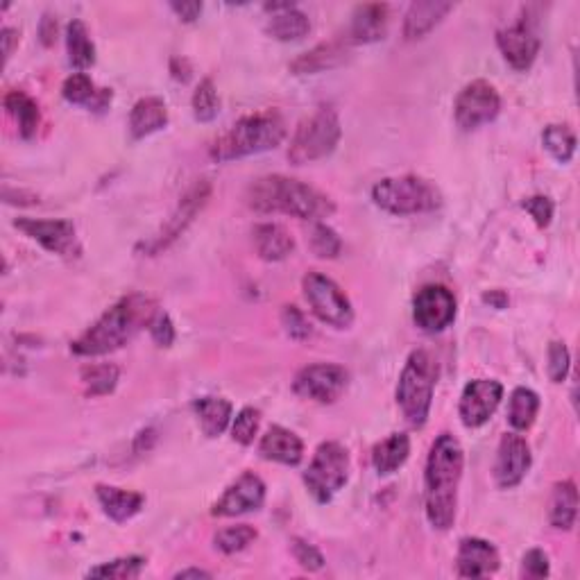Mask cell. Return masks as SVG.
<instances>
[{
  "instance_id": "6da1fadb",
  "label": "cell",
  "mask_w": 580,
  "mask_h": 580,
  "mask_svg": "<svg viewBox=\"0 0 580 580\" xmlns=\"http://www.w3.org/2000/svg\"><path fill=\"white\" fill-rule=\"evenodd\" d=\"M463 465L465 456L460 442L451 433H440L433 442L424 472L426 517L438 531H447L454 526Z\"/></svg>"
},
{
  "instance_id": "7a4b0ae2",
  "label": "cell",
  "mask_w": 580,
  "mask_h": 580,
  "mask_svg": "<svg viewBox=\"0 0 580 580\" xmlns=\"http://www.w3.org/2000/svg\"><path fill=\"white\" fill-rule=\"evenodd\" d=\"M157 304L141 293H132L118 300L112 309H107L100 318L84 331L71 345L78 356H105L116 352L139 334L143 327H150L155 318Z\"/></svg>"
},
{
  "instance_id": "3957f363",
  "label": "cell",
  "mask_w": 580,
  "mask_h": 580,
  "mask_svg": "<svg viewBox=\"0 0 580 580\" xmlns=\"http://www.w3.org/2000/svg\"><path fill=\"white\" fill-rule=\"evenodd\" d=\"M247 207L259 213H286L302 220L329 218L336 211L334 200L300 179L266 175L247 189Z\"/></svg>"
},
{
  "instance_id": "277c9868",
  "label": "cell",
  "mask_w": 580,
  "mask_h": 580,
  "mask_svg": "<svg viewBox=\"0 0 580 580\" xmlns=\"http://www.w3.org/2000/svg\"><path fill=\"white\" fill-rule=\"evenodd\" d=\"M284 139L286 123L277 112L252 114L241 118L223 136L213 141L211 159L225 164V161L259 155V152L275 150Z\"/></svg>"
},
{
  "instance_id": "5b68a950",
  "label": "cell",
  "mask_w": 580,
  "mask_h": 580,
  "mask_svg": "<svg viewBox=\"0 0 580 580\" xmlns=\"http://www.w3.org/2000/svg\"><path fill=\"white\" fill-rule=\"evenodd\" d=\"M435 381H438V363L429 352L417 349L402 370L397 383V404L413 426H424L431 411Z\"/></svg>"
},
{
  "instance_id": "8992f818",
  "label": "cell",
  "mask_w": 580,
  "mask_h": 580,
  "mask_svg": "<svg viewBox=\"0 0 580 580\" xmlns=\"http://www.w3.org/2000/svg\"><path fill=\"white\" fill-rule=\"evenodd\" d=\"M372 200L383 211L395 216H413V213L435 211L442 204L440 191L429 179L417 175L386 177L372 189Z\"/></svg>"
},
{
  "instance_id": "52a82bcc",
  "label": "cell",
  "mask_w": 580,
  "mask_h": 580,
  "mask_svg": "<svg viewBox=\"0 0 580 580\" xmlns=\"http://www.w3.org/2000/svg\"><path fill=\"white\" fill-rule=\"evenodd\" d=\"M340 118L336 109L320 107L313 116L300 123L288 148V161L295 166L311 164L329 157L340 141Z\"/></svg>"
},
{
  "instance_id": "ba28073f",
  "label": "cell",
  "mask_w": 580,
  "mask_h": 580,
  "mask_svg": "<svg viewBox=\"0 0 580 580\" xmlns=\"http://www.w3.org/2000/svg\"><path fill=\"white\" fill-rule=\"evenodd\" d=\"M349 476V454L340 442H322L315 451L309 469L304 472V483L318 503H329L343 490Z\"/></svg>"
},
{
  "instance_id": "9c48e42d",
  "label": "cell",
  "mask_w": 580,
  "mask_h": 580,
  "mask_svg": "<svg viewBox=\"0 0 580 580\" xmlns=\"http://www.w3.org/2000/svg\"><path fill=\"white\" fill-rule=\"evenodd\" d=\"M302 290L311 311L318 315L322 322L331 324L336 329H347L354 322V309L347 295L340 290L334 279L320 275V272H309L302 279Z\"/></svg>"
},
{
  "instance_id": "30bf717a",
  "label": "cell",
  "mask_w": 580,
  "mask_h": 580,
  "mask_svg": "<svg viewBox=\"0 0 580 580\" xmlns=\"http://www.w3.org/2000/svg\"><path fill=\"white\" fill-rule=\"evenodd\" d=\"M209 195H211V186L209 182H204L202 179V182L195 184L193 189H189V193L184 195L173 216L168 218V223L161 227L159 232L150 238V241L141 243L139 250L148 254V257H155V254H159L161 250H166L170 243H175L177 238L186 232V227L193 223L195 216L202 211L204 204H207Z\"/></svg>"
},
{
  "instance_id": "8fae6325",
  "label": "cell",
  "mask_w": 580,
  "mask_h": 580,
  "mask_svg": "<svg viewBox=\"0 0 580 580\" xmlns=\"http://www.w3.org/2000/svg\"><path fill=\"white\" fill-rule=\"evenodd\" d=\"M349 374L343 365L315 363L306 365L295 374L293 390L304 399H313L318 404H334L347 388Z\"/></svg>"
},
{
  "instance_id": "7c38bea8",
  "label": "cell",
  "mask_w": 580,
  "mask_h": 580,
  "mask_svg": "<svg viewBox=\"0 0 580 580\" xmlns=\"http://www.w3.org/2000/svg\"><path fill=\"white\" fill-rule=\"evenodd\" d=\"M456 123L460 130H476L485 123H492L501 112V98L497 89L485 80H476L458 93L456 98Z\"/></svg>"
},
{
  "instance_id": "4fadbf2b",
  "label": "cell",
  "mask_w": 580,
  "mask_h": 580,
  "mask_svg": "<svg viewBox=\"0 0 580 580\" xmlns=\"http://www.w3.org/2000/svg\"><path fill=\"white\" fill-rule=\"evenodd\" d=\"M456 318V297L449 288L440 284L424 286L413 297V320L422 331L447 329Z\"/></svg>"
},
{
  "instance_id": "5bb4252c",
  "label": "cell",
  "mask_w": 580,
  "mask_h": 580,
  "mask_svg": "<svg viewBox=\"0 0 580 580\" xmlns=\"http://www.w3.org/2000/svg\"><path fill=\"white\" fill-rule=\"evenodd\" d=\"M21 232L28 234L34 241L41 243L48 252L59 254L66 259H78L82 247L75 236V225L71 220H37V218H19L14 223Z\"/></svg>"
},
{
  "instance_id": "9a60e30c",
  "label": "cell",
  "mask_w": 580,
  "mask_h": 580,
  "mask_svg": "<svg viewBox=\"0 0 580 580\" xmlns=\"http://www.w3.org/2000/svg\"><path fill=\"white\" fill-rule=\"evenodd\" d=\"M503 397V386L494 379H476L467 383L460 397V420L467 429H479L497 411Z\"/></svg>"
},
{
  "instance_id": "2e32d148",
  "label": "cell",
  "mask_w": 580,
  "mask_h": 580,
  "mask_svg": "<svg viewBox=\"0 0 580 580\" xmlns=\"http://www.w3.org/2000/svg\"><path fill=\"white\" fill-rule=\"evenodd\" d=\"M266 501V483L254 472H245L213 503V517H238L259 510Z\"/></svg>"
},
{
  "instance_id": "e0dca14e",
  "label": "cell",
  "mask_w": 580,
  "mask_h": 580,
  "mask_svg": "<svg viewBox=\"0 0 580 580\" xmlns=\"http://www.w3.org/2000/svg\"><path fill=\"white\" fill-rule=\"evenodd\" d=\"M533 456L528 442L517 433H506L499 442L497 463H494V479L503 490L515 488L524 481V476L531 469Z\"/></svg>"
},
{
  "instance_id": "ac0fdd59",
  "label": "cell",
  "mask_w": 580,
  "mask_h": 580,
  "mask_svg": "<svg viewBox=\"0 0 580 580\" xmlns=\"http://www.w3.org/2000/svg\"><path fill=\"white\" fill-rule=\"evenodd\" d=\"M497 46L515 71H528L540 53V37L533 25L522 19L497 32Z\"/></svg>"
},
{
  "instance_id": "d6986e66",
  "label": "cell",
  "mask_w": 580,
  "mask_h": 580,
  "mask_svg": "<svg viewBox=\"0 0 580 580\" xmlns=\"http://www.w3.org/2000/svg\"><path fill=\"white\" fill-rule=\"evenodd\" d=\"M499 551L494 544L481 540V537H465L458 547V576L463 578H485L499 569Z\"/></svg>"
},
{
  "instance_id": "ffe728a7",
  "label": "cell",
  "mask_w": 580,
  "mask_h": 580,
  "mask_svg": "<svg viewBox=\"0 0 580 580\" xmlns=\"http://www.w3.org/2000/svg\"><path fill=\"white\" fill-rule=\"evenodd\" d=\"M259 454L261 458L272 460V463L295 467L304 458V442L284 426H270L268 433L261 438Z\"/></svg>"
},
{
  "instance_id": "44dd1931",
  "label": "cell",
  "mask_w": 580,
  "mask_h": 580,
  "mask_svg": "<svg viewBox=\"0 0 580 580\" xmlns=\"http://www.w3.org/2000/svg\"><path fill=\"white\" fill-rule=\"evenodd\" d=\"M388 32V5L368 3L358 5L349 25V39L354 44H374L381 41Z\"/></svg>"
},
{
  "instance_id": "7402d4cb",
  "label": "cell",
  "mask_w": 580,
  "mask_h": 580,
  "mask_svg": "<svg viewBox=\"0 0 580 580\" xmlns=\"http://www.w3.org/2000/svg\"><path fill=\"white\" fill-rule=\"evenodd\" d=\"M451 10H454V5L445 3V0H420V3H413L408 7L404 19V37L408 41L422 39L424 34H429Z\"/></svg>"
},
{
  "instance_id": "603a6c76",
  "label": "cell",
  "mask_w": 580,
  "mask_h": 580,
  "mask_svg": "<svg viewBox=\"0 0 580 580\" xmlns=\"http://www.w3.org/2000/svg\"><path fill=\"white\" fill-rule=\"evenodd\" d=\"M254 247L263 261H284L295 250L293 236L277 223H263L254 227Z\"/></svg>"
},
{
  "instance_id": "cb8c5ba5",
  "label": "cell",
  "mask_w": 580,
  "mask_h": 580,
  "mask_svg": "<svg viewBox=\"0 0 580 580\" xmlns=\"http://www.w3.org/2000/svg\"><path fill=\"white\" fill-rule=\"evenodd\" d=\"M62 96L71 102V105L89 107L93 112H105L109 102H112V91L98 89L87 73H73L71 78L64 82Z\"/></svg>"
},
{
  "instance_id": "d4e9b609",
  "label": "cell",
  "mask_w": 580,
  "mask_h": 580,
  "mask_svg": "<svg viewBox=\"0 0 580 580\" xmlns=\"http://www.w3.org/2000/svg\"><path fill=\"white\" fill-rule=\"evenodd\" d=\"M168 125V109L161 98H141L132 107L130 132L132 139H145V136L164 130Z\"/></svg>"
},
{
  "instance_id": "484cf974",
  "label": "cell",
  "mask_w": 580,
  "mask_h": 580,
  "mask_svg": "<svg viewBox=\"0 0 580 580\" xmlns=\"http://www.w3.org/2000/svg\"><path fill=\"white\" fill-rule=\"evenodd\" d=\"M96 494H98L102 510H105V515L112 517L118 524L127 522V519H132L134 515H139L145 501L143 494L114 488V485H98Z\"/></svg>"
},
{
  "instance_id": "4316f807",
  "label": "cell",
  "mask_w": 580,
  "mask_h": 580,
  "mask_svg": "<svg viewBox=\"0 0 580 580\" xmlns=\"http://www.w3.org/2000/svg\"><path fill=\"white\" fill-rule=\"evenodd\" d=\"M347 59V46L340 41H329V44L315 46L309 53H304L290 64V71L295 75H313L320 71H329L336 68Z\"/></svg>"
},
{
  "instance_id": "83f0119b",
  "label": "cell",
  "mask_w": 580,
  "mask_h": 580,
  "mask_svg": "<svg viewBox=\"0 0 580 580\" xmlns=\"http://www.w3.org/2000/svg\"><path fill=\"white\" fill-rule=\"evenodd\" d=\"M578 515V490L574 481H560L553 485L549 501V522L560 531H571Z\"/></svg>"
},
{
  "instance_id": "f1b7e54d",
  "label": "cell",
  "mask_w": 580,
  "mask_h": 580,
  "mask_svg": "<svg viewBox=\"0 0 580 580\" xmlns=\"http://www.w3.org/2000/svg\"><path fill=\"white\" fill-rule=\"evenodd\" d=\"M411 456V438L406 433H392L372 449V465L381 476H388L402 467Z\"/></svg>"
},
{
  "instance_id": "f546056e",
  "label": "cell",
  "mask_w": 580,
  "mask_h": 580,
  "mask_svg": "<svg viewBox=\"0 0 580 580\" xmlns=\"http://www.w3.org/2000/svg\"><path fill=\"white\" fill-rule=\"evenodd\" d=\"M66 50H68V62H71L73 68L78 71H84V68L93 66L96 62V46L89 37L87 25H84L80 19H73L68 23L66 28Z\"/></svg>"
},
{
  "instance_id": "4dcf8cb0",
  "label": "cell",
  "mask_w": 580,
  "mask_h": 580,
  "mask_svg": "<svg viewBox=\"0 0 580 580\" xmlns=\"http://www.w3.org/2000/svg\"><path fill=\"white\" fill-rule=\"evenodd\" d=\"M195 413L200 417L204 435L207 438H218L229 426V420H232V404L223 397H202L195 402Z\"/></svg>"
},
{
  "instance_id": "1f68e13d",
  "label": "cell",
  "mask_w": 580,
  "mask_h": 580,
  "mask_svg": "<svg viewBox=\"0 0 580 580\" xmlns=\"http://www.w3.org/2000/svg\"><path fill=\"white\" fill-rule=\"evenodd\" d=\"M5 109H7V114L14 118L16 125H19V132L23 139H32V136L37 134L41 114H39L37 102H34L30 96H25L23 91H10L5 96Z\"/></svg>"
},
{
  "instance_id": "d6a6232c",
  "label": "cell",
  "mask_w": 580,
  "mask_h": 580,
  "mask_svg": "<svg viewBox=\"0 0 580 580\" xmlns=\"http://www.w3.org/2000/svg\"><path fill=\"white\" fill-rule=\"evenodd\" d=\"M266 30L270 37H275L277 41H297L309 34L311 23H309V16L297 10V7L293 5V7H288V10L272 14Z\"/></svg>"
},
{
  "instance_id": "836d02e7",
  "label": "cell",
  "mask_w": 580,
  "mask_h": 580,
  "mask_svg": "<svg viewBox=\"0 0 580 580\" xmlns=\"http://www.w3.org/2000/svg\"><path fill=\"white\" fill-rule=\"evenodd\" d=\"M537 411H540V397L531 388H517L510 395L508 422L515 431H528L535 422Z\"/></svg>"
},
{
  "instance_id": "e575fe53",
  "label": "cell",
  "mask_w": 580,
  "mask_h": 580,
  "mask_svg": "<svg viewBox=\"0 0 580 580\" xmlns=\"http://www.w3.org/2000/svg\"><path fill=\"white\" fill-rule=\"evenodd\" d=\"M542 143L560 164H567L576 152V134L567 125H549L542 132Z\"/></svg>"
},
{
  "instance_id": "d590c367",
  "label": "cell",
  "mask_w": 580,
  "mask_h": 580,
  "mask_svg": "<svg viewBox=\"0 0 580 580\" xmlns=\"http://www.w3.org/2000/svg\"><path fill=\"white\" fill-rule=\"evenodd\" d=\"M145 567V560L141 556H127L118 558L112 562H105V565L93 567L87 571L89 578H116V580H132L139 578L141 571Z\"/></svg>"
},
{
  "instance_id": "8d00e7d4",
  "label": "cell",
  "mask_w": 580,
  "mask_h": 580,
  "mask_svg": "<svg viewBox=\"0 0 580 580\" xmlns=\"http://www.w3.org/2000/svg\"><path fill=\"white\" fill-rule=\"evenodd\" d=\"M82 381L87 383L89 395H109L118 383V368L109 363L91 365V368L82 370Z\"/></svg>"
},
{
  "instance_id": "74e56055",
  "label": "cell",
  "mask_w": 580,
  "mask_h": 580,
  "mask_svg": "<svg viewBox=\"0 0 580 580\" xmlns=\"http://www.w3.org/2000/svg\"><path fill=\"white\" fill-rule=\"evenodd\" d=\"M254 540H257V531H254V528L247 526V524L223 528V531L213 537L216 547L223 553H227V556H232V553L247 549Z\"/></svg>"
},
{
  "instance_id": "f35d334b",
  "label": "cell",
  "mask_w": 580,
  "mask_h": 580,
  "mask_svg": "<svg viewBox=\"0 0 580 580\" xmlns=\"http://www.w3.org/2000/svg\"><path fill=\"white\" fill-rule=\"evenodd\" d=\"M218 93L213 87V80H202L198 84V89L193 93V116L198 118L200 123H211L213 118L218 116Z\"/></svg>"
},
{
  "instance_id": "ab89813d",
  "label": "cell",
  "mask_w": 580,
  "mask_h": 580,
  "mask_svg": "<svg viewBox=\"0 0 580 580\" xmlns=\"http://www.w3.org/2000/svg\"><path fill=\"white\" fill-rule=\"evenodd\" d=\"M311 250L320 259H336L343 250V241L329 225L318 223L311 232Z\"/></svg>"
},
{
  "instance_id": "60d3db41",
  "label": "cell",
  "mask_w": 580,
  "mask_h": 580,
  "mask_svg": "<svg viewBox=\"0 0 580 580\" xmlns=\"http://www.w3.org/2000/svg\"><path fill=\"white\" fill-rule=\"evenodd\" d=\"M259 424H261V413L257 408L247 406L241 413L236 415V420L232 424V438L238 442V445H252L254 438L259 433Z\"/></svg>"
},
{
  "instance_id": "b9f144b4",
  "label": "cell",
  "mask_w": 580,
  "mask_h": 580,
  "mask_svg": "<svg viewBox=\"0 0 580 580\" xmlns=\"http://www.w3.org/2000/svg\"><path fill=\"white\" fill-rule=\"evenodd\" d=\"M281 324H284V331L293 340H306L313 331L311 322L306 320V315L297 306H284V311H281Z\"/></svg>"
},
{
  "instance_id": "7bdbcfd3",
  "label": "cell",
  "mask_w": 580,
  "mask_h": 580,
  "mask_svg": "<svg viewBox=\"0 0 580 580\" xmlns=\"http://www.w3.org/2000/svg\"><path fill=\"white\" fill-rule=\"evenodd\" d=\"M569 349L565 347V343H551L549 345V377L553 383H562L567 379L569 374Z\"/></svg>"
},
{
  "instance_id": "ee69618b",
  "label": "cell",
  "mask_w": 580,
  "mask_h": 580,
  "mask_svg": "<svg viewBox=\"0 0 580 580\" xmlns=\"http://www.w3.org/2000/svg\"><path fill=\"white\" fill-rule=\"evenodd\" d=\"M290 549H293V556L295 560L300 562V565L306 571H320L324 567V556L322 553L313 547V544L300 540V537H295L293 542H290Z\"/></svg>"
},
{
  "instance_id": "f6af8a7d",
  "label": "cell",
  "mask_w": 580,
  "mask_h": 580,
  "mask_svg": "<svg viewBox=\"0 0 580 580\" xmlns=\"http://www.w3.org/2000/svg\"><path fill=\"white\" fill-rule=\"evenodd\" d=\"M150 336H152V340H155V343L159 345V347H170L175 343V327H173V320L168 318V315L164 313V311H159L155 318H152V322H150Z\"/></svg>"
},
{
  "instance_id": "bcb514c9",
  "label": "cell",
  "mask_w": 580,
  "mask_h": 580,
  "mask_svg": "<svg viewBox=\"0 0 580 580\" xmlns=\"http://www.w3.org/2000/svg\"><path fill=\"white\" fill-rule=\"evenodd\" d=\"M522 207L531 213V218L535 220L537 227H547L553 218V202L544 195H533V198H526L522 202Z\"/></svg>"
},
{
  "instance_id": "7dc6e473",
  "label": "cell",
  "mask_w": 580,
  "mask_h": 580,
  "mask_svg": "<svg viewBox=\"0 0 580 580\" xmlns=\"http://www.w3.org/2000/svg\"><path fill=\"white\" fill-rule=\"evenodd\" d=\"M522 576L526 578H547L549 558L542 549H531L522 560Z\"/></svg>"
},
{
  "instance_id": "c3c4849f",
  "label": "cell",
  "mask_w": 580,
  "mask_h": 580,
  "mask_svg": "<svg viewBox=\"0 0 580 580\" xmlns=\"http://www.w3.org/2000/svg\"><path fill=\"white\" fill-rule=\"evenodd\" d=\"M170 7L186 23H193L202 14V3H170Z\"/></svg>"
},
{
  "instance_id": "681fc988",
  "label": "cell",
  "mask_w": 580,
  "mask_h": 580,
  "mask_svg": "<svg viewBox=\"0 0 580 580\" xmlns=\"http://www.w3.org/2000/svg\"><path fill=\"white\" fill-rule=\"evenodd\" d=\"M57 34V21L50 19V16H44V21H41V41H44L46 46L53 44Z\"/></svg>"
},
{
  "instance_id": "f907efd6",
  "label": "cell",
  "mask_w": 580,
  "mask_h": 580,
  "mask_svg": "<svg viewBox=\"0 0 580 580\" xmlns=\"http://www.w3.org/2000/svg\"><path fill=\"white\" fill-rule=\"evenodd\" d=\"M483 302L494 306V309H506L508 304V295L503 290H490V293L483 295Z\"/></svg>"
},
{
  "instance_id": "816d5d0a",
  "label": "cell",
  "mask_w": 580,
  "mask_h": 580,
  "mask_svg": "<svg viewBox=\"0 0 580 580\" xmlns=\"http://www.w3.org/2000/svg\"><path fill=\"white\" fill-rule=\"evenodd\" d=\"M19 39V32L12 30V28H5L3 30V44H5V59H10L12 50H14V41Z\"/></svg>"
},
{
  "instance_id": "f5cc1de1",
  "label": "cell",
  "mask_w": 580,
  "mask_h": 580,
  "mask_svg": "<svg viewBox=\"0 0 580 580\" xmlns=\"http://www.w3.org/2000/svg\"><path fill=\"white\" fill-rule=\"evenodd\" d=\"M175 578H211L209 571H202V569H184L175 574Z\"/></svg>"
}]
</instances>
